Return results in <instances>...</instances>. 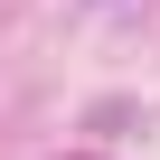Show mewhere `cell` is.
Segmentation results:
<instances>
[{"label":"cell","mask_w":160,"mask_h":160,"mask_svg":"<svg viewBox=\"0 0 160 160\" xmlns=\"http://www.w3.org/2000/svg\"><path fill=\"white\" fill-rule=\"evenodd\" d=\"M66 160H94V151H66Z\"/></svg>","instance_id":"1"}]
</instances>
